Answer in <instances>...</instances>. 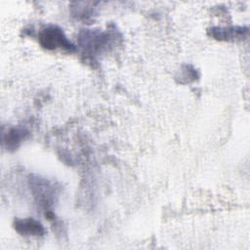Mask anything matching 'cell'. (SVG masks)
Returning <instances> with one entry per match:
<instances>
[{
    "label": "cell",
    "instance_id": "6da1fadb",
    "mask_svg": "<svg viewBox=\"0 0 250 250\" xmlns=\"http://www.w3.org/2000/svg\"><path fill=\"white\" fill-rule=\"evenodd\" d=\"M39 42L44 48L50 50L58 48L70 52L75 50L74 45H72L67 40L62 30L56 25H50L48 27H45L39 34Z\"/></svg>",
    "mask_w": 250,
    "mask_h": 250
},
{
    "label": "cell",
    "instance_id": "7a4b0ae2",
    "mask_svg": "<svg viewBox=\"0 0 250 250\" xmlns=\"http://www.w3.org/2000/svg\"><path fill=\"white\" fill-rule=\"evenodd\" d=\"M14 226L18 232L24 235H42L45 232L43 226L32 218L17 220Z\"/></svg>",
    "mask_w": 250,
    "mask_h": 250
},
{
    "label": "cell",
    "instance_id": "3957f363",
    "mask_svg": "<svg viewBox=\"0 0 250 250\" xmlns=\"http://www.w3.org/2000/svg\"><path fill=\"white\" fill-rule=\"evenodd\" d=\"M247 28L243 27H232V28H212L211 35L217 39H232L233 37H238L239 35H243V33H247Z\"/></svg>",
    "mask_w": 250,
    "mask_h": 250
},
{
    "label": "cell",
    "instance_id": "277c9868",
    "mask_svg": "<svg viewBox=\"0 0 250 250\" xmlns=\"http://www.w3.org/2000/svg\"><path fill=\"white\" fill-rule=\"evenodd\" d=\"M27 132L23 129H11L9 133L7 134V138L5 139V142L7 143V146L9 148H16L19 146V145L26 138Z\"/></svg>",
    "mask_w": 250,
    "mask_h": 250
}]
</instances>
